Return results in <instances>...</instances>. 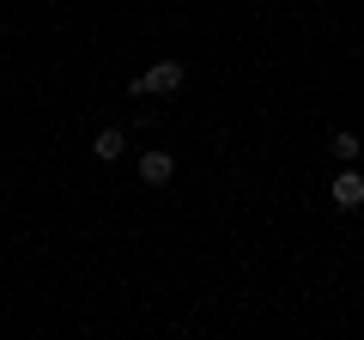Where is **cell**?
Wrapping results in <instances>:
<instances>
[{
    "mask_svg": "<svg viewBox=\"0 0 364 340\" xmlns=\"http://www.w3.org/2000/svg\"><path fill=\"white\" fill-rule=\"evenodd\" d=\"M182 85H188V67H182L176 55H158L140 79H128V97H176Z\"/></svg>",
    "mask_w": 364,
    "mask_h": 340,
    "instance_id": "cell-1",
    "label": "cell"
},
{
    "mask_svg": "<svg viewBox=\"0 0 364 340\" xmlns=\"http://www.w3.org/2000/svg\"><path fill=\"white\" fill-rule=\"evenodd\" d=\"M328 201H334L340 213H358V207H364V176H358V164H346V170L334 176V188H328Z\"/></svg>",
    "mask_w": 364,
    "mask_h": 340,
    "instance_id": "cell-2",
    "label": "cell"
},
{
    "mask_svg": "<svg viewBox=\"0 0 364 340\" xmlns=\"http://www.w3.org/2000/svg\"><path fill=\"white\" fill-rule=\"evenodd\" d=\"M170 176H176V152H158V146H152V152H140V183L146 188H164Z\"/></svg>",
    "mask_w": 364,
    "mask_h": 340,
    "instance_id": "cell-3",
    "label": "cell"
},
{
    "mask_svg": "<svg viewBox=\"0 0 364 340\" xmlns=\"http://www.w3.org/2000/svg\"><path fill=\"white\" fill-rule=\"evenodd\" d=\"M122 152H128V128H97L91 134V158L97 164H116Z\"/></svg>",
    "mask_w": 364,
    "mask_h": 340,
    "instance_id": "cell-4",
    "label": "cell"
},
{
    "mask_svg": "<svg viewBox=\"0 0 364 340\" xmlns=\"http://www.w3.org/2000/svg\"><path fill=\"white\" fill-rule=\"evenodd\" d=\"M328 152H334L340 164H358V152H364V140H358V134H352V128H340L334 140H328Z\"/></svg>",
    "mask_w": 364,
    "mask_h": 340,
    "instance_id": "cell-5",
    "label": "cell"
}]
</instances>
